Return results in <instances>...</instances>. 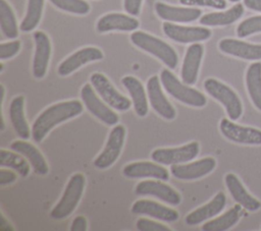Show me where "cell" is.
Here are the masks:
<instances>
[{
    "mask_svg": "<svg viewBox=\"0 0 261 231\" xmlns=\"http://www.w3.org/2000/svg\"><path fill=\"white\" fill-rule=\"evenodd\" d=\"M83 104L79 100L63 101L53 104L42 111L32 126V137L41 142L56 125L79 116L83 112Z\"/></svg>",
    "mask_w": 261,
    "mask_h": 231,
    "instance_id": "obj_1",
    "label": "cell"
},
{
    "mask_svg": "<svg viewBox=\"0 0 261 231\" xmlns=\"http://www.w3.org/2000/svg\"><path fill=\"white\" fill-rule=\"evenodd\" d=\"M130 41L136 47L158 58L168 68L174 69L176 67L178 56L175 50L161 39L142 31H135L130 35Z\"/></svg>",
    "mask_w": 261,
    "mask_h": 231,
    "instance_id": "obj_2",
    "label": "cell"
},
{
    "mask_svg": "<svg viewBox=\"0 0 261 231\" xmlns=\"http://www.w3.org/2000/svg\"><path fill=\"white\" fill-rule=\"evenodd\" d=\"M160 81L166 93L182 104L201 108L207 103V99L204 94L180 81L169 69L161 70Z\"/></svg>",
    "mask_w": 261,
    "mask_h": 231,
    "instance_id": "obj_3",
    "label": "cell"
},
{
    "mask_svg": "<svg viewBox=\"0 0 261 231\" xmlns=\"http://www.w3.org/2000/svg\"><path fill=\"white\" fill-rule=\"evenodd\" d=\"M85 185L86 178L83 173L71 175L59 201L51 210L50 217L55 220H62L70 216L82 198Z\"/></svg>",
    "mask_w": 261,
    "mask_h": 231,
    "instance_id": "obj_4",
    "label": "cell"
},
{
    "mask_svg": "<svg viewBox=\"0 0 261 231\" xmlns=\"http://www.w3.org/2000/svg\"><path fill=\"white\" fill-rule=\"evenodd\" d=\"M203 85L206 93L224 107L230 120H238L241 117L243 113L242 101L231 88L212 77L207 78Z\"/></svg>",
    "mask_w": 261,
    "mask_h": 231,
    "instance_id": "obj_5",
    "label": "cell"
},
{
    "mask_svg": "<svg viewBox=\"0 0 261 231\" xmlns=\"http://www.w3.org/2000/svg\"><path fill=\"white\" fill-rule=\"evenodd\" d=\"M200 152V145L191 141L177 148H159L151 153L152 161L161 165L184 164L193 161Z\"/></svg>",
    "mask_w": 261,
    "mask_h": 231,
    "instance_id": "obj_6",
    "label": "cell"
},
{
    "mask_svg": "<svg viewBox=\"0 0 261 231\" xmlns=\"http://www.w3.org/2000/svg\"><path fill=\"white\" fill-rule=\"evenodd\" d=\"M125 133V127L123 125H114L109 132L104 149L94 160L95 168L104 170L111 167L116 162L123 148Z\"/></svg>",
    "mask_w": 261,
    "mask_h": 231,
    "instance_id": "obj_7",
    "label": "cell"
},
{
    "mask_svg": "<svg viewBox=\"0 0 261 231\" xmlns=\"http://www.w3.org/2000/svg\"><path fill=\"white\" fill-rule=\"evenodd\" d=\"M90 82L101 99L111 108L121 112L130 108L133 104L130 100L121 95L103 73L94 72L90 76Z\"/></svg>",
    "mask_w": 261,
    "mask_h": 231,
    "instance_id": "obj_8",
    "label": "cell"
},
{
    "mask_svg": "<svg viewBox=\"0 0 261 231\" xmlns=\"http://www.w3.org/2000/svg\"><path fill=\"white\" fill-rule=\"evenodd\" d=\"M81 98L87 110L101 122L110 126L115 125L118 122V115L96 95L92 84H84L81 90Z\"/></svg>",
    "mask_w": 261,
    "mask_h": 231,
    "instance_id": "obj_9",
    "label": "cell"
},
{
    "mask_svg": "<svg viewBox=\"0 0 261 231\" xmlns=\"http://www.w3.org/2000/svg\"><path fill=\"white\" fill-rule=\"evenodd\" d=\"M162 30L167 38L180 44H193L206 41L212 35L211 31L204 26H186L174 24L170 21L164 22Z\"/></svg>",
    "mask_w": 261,
    "mask_h": 231,
    "instance_id": "obj_10",
    "label": "cell"
},
{
    "mask_svg": "<svg viewBox=\"0 0 261 231\" xmlns=\"http://www.w3.org/2000/svg\"><path fill=\"white\" fill-rule=\"evenodd\" d=\"M135 192L138 195H149L156 197L170 206H178L181 201L180 194L163 180H144L137 184Z\"/></svg>",
    "mask_w": 261,
    "mask_h": 231,
    "instance_id": "obj_11",
    "label": "cell"
},
{
    "mask_svg": "<svg viewBox=\"0 0 261 231\" xmlns=\"http://www.w3.org/2000/svg\"><path fill=\"white\" fill-rule=\"evenodd\" d=\"M221 134L228 140L242 145H261V130L243 126L234 123L230 119L223 118L219 123Z\"/></svg>",
    "mask_w": 261,
    "mask_h": 231,
    "instance_id": "obj_12",
    "label": "cell"
},
{
    "mask_svg": "<svg viewBox=\"0 0 261 231\" xmlns=\"http://www.w3.org/2000/svg\"><path fill=\"white\" fill-rule=\"evenodd\" d=\"M216 167V160L212 157L202 158L194 162L170 166V173L179 180H195L211 173Z\"/></svg>",
    "mask_w": 261,
    "mask_h": 231,
    "instance_id": "obj_13",
    "label": "cell"
},
{
    "mask_svg": "<svg viewBox=\"0 0 261 231\" xmlns=\"http://www.w3.org/2000/svg\"><path fill=\"white\" fill-rule=\"evenodd\" d=\"M148 100L152 109L166 120H173L176 116V111L171 103L163 94L160 85V79L157 75L151 76L147 81Z\"/></svg>",
    "mask_w": 261,
    "mask_h": 231,
    "instance_id": "obj_14",
    "label": "cell"
},
{
    "mask_svg": "<svg viewBox=\"0 0 261 231\" xmlns=\"http://www.w3.org/2000/svg\"><path fill=\"white\" fill-rule=\"evenodd\" d=\"M103 52L96 47H85L80 49L65 58L58 66L57 73L60 76H67L81 66L92 62L103 59Z\"/></svg>",
    "mask_w": 261,
    "mask_h": 231,
    "instance_id": "obj_15",
    "label": "cell"
},
{
    "mask_svg": "<svg viewBox=\"0 0 261 231\" xmlns=\"http://www.w3.org/2000/svg\"><path fill=\"white\" fill-rule=\"evenodd\" d=\"M36 45L35 55L33 59V75L37 79H41L46 75L48 64L51 56V42L49 37L41 31L34 33Z\"/></svg>",
    "mask_w": 261,
    "mask_h": 231,
    "instance_id": "obj_16",
    "label": "cell"
},
{
    "mask_svg": "<svg viewBox=\"0 0 261 231\" xmlns=\"http://www.w3.org/2000/svg\"><path fill=\"white\" fill-rule=\"evenodd\" d=\"M122 174L126 178H154L163 181H167L169 179L168 171L161 166V164H157L156 162H133L126 164L122 169Z\"/></svg>",
    "mask_w": 261,
    "mask_h": 231,
    "instance_id": "obj_17",
    "label": "cell"
},
{
    "mask_svg": "<svg viewBox=\"0 0 261 231\" xmlns=\"http://www.w3.org/2000/svg\"><path fill=\"white\" fill-rule=\"evenodd\" d=\"M203 54L204 47L199 43H193L188 47L180 69V78L186 84L193 85L196 83Z\"/></svg>",
    "mask_w": 261,
    "mask_h": 231,
    "instance_id": "obj_18",
    "label": "cell"
},
{
    "mask_svg": "<svg viewBox=\"0 0 261 231\" xmlns=\"http://www.w3.org/2000/svg\"><path fill=\"white\" fill-rule=\"evenodd\" d=\"M130 211L134 214L149 216L164 222H174L179 218V214L175 210L151 199L136 200Z\"/></svg>",
    "mask_w": 261,
    "mask_h": 231,
    "instance_id": "obj_19",
    "label": "cell"
},
{
    "mask_svg": "<svg viewBox=\"0 0 261 231\" xmlns=\"http://www.w3.org/2000/svg\"><path fill=\"white\" fill-rule=\"evenodd\" d=\"M154 8L161 19L170 22H192L202 16V10L199 8L177 7L163 2H156Z\"/></svg>",
    "mask_w": 261,
    "mask_h": 231,
    "instance_id": "obj_20",
    "label": "cell"
},
{
    "mask_svg": "<svg viewBox=\"0 0 261 231\" xmlns=\"http://www.w3.org/2000/svg\"><path fill=\"white\" fill-rule=\"evenodd\" d=\"M140 25V22L133 15L122 14L118 12H111L103 15L99 18L96 24L98 33H107L112 31L120 32H133L136 31Z\"/></svg>",
    "mask_w": 261,
    "mask_h": 231,
    "instance_id": "obj_21",
    "label": "cell"
},
{
    "mask_svg": "<svg viewBox=\"0 0 261 231\" xmlns=\"http://www.w3.org/2000/svg\"><path fill=\"white\" fill-rule=\"evenodd\" d=\"M218 48L221 52L242 58L245 60H260L261 45L250 44L237 39H222L218 43Z\"/></svg>",
    "mask_w": 261,
    "mask_h": 231,
    "instance_id": "obj_22",
    "label": "cell"
},
{
    "mask_svg": "<svg viewBox=\"0 0 261 231\" xmlns=\"http://www.w3.org/2000/svg\"><path fill=\"white\" fill-rule=\"evenodd\" d=\"M224 182L231 197L241 207L250 212H255L261 208V203L246 190L237 175L233 173H227L224 177Z\"/></svg>",
    "mask_w": 261,
    "mask_h": 231,
    "instance_id": "obj_23",
    "label": "cell"
},
{
    "mask_svg": "<svg viewBox=\"0 0 261 231\" xmlns=\"http://www.w3.org/2000/svg\"><path fill=\"white\" fill-rule=\"evenodd\" d=\"M225 205L226 196L223 192L220 191L216 193V195L210 201L188 214L185 222L189 226H196L218 215L224 209Z\"/></svg>",
    "mask_w": 261,
    "mask_h": 231,
    "instance_id": "obj_24",
    "label": "cell"
},
{
    "mask_svg": "<svg viewBox=\"0 0 261 231\" xmlns=\"http://www.w3.org/2000/svg\"><path fill=\"white\" fill-rule=\"evenodd\" d=\"M10 149L16 153L21 154L31 164L34 172L37 175H46L49 172L48 164L42 153L31 142L25 139L14 140L10 145Z\"/></svg>",
    "mask_w": 261,
    "mask_h": 231,
    "instance_id": "obj_25",
    "label": "cell"
},
{
    "mask_svg": "<svg viewBox=\"0 0 261 231\" xmlns=\"http://www.w3.org/2000/svg\"><path fill=\"white\" fill-rule=\"evenodd\" d=\"M121 83L130 96L132 103L137 115L140 117H145L148 114L149 106L147 101L148 94L146 93L143 83L137 77L132 75L122 77Z\"/></svg>",
    "mask_w": 261,
    "mask_h": 231,
    "instance_id": "obj_26",
    "label": "cell"
},
{
    "mask_svg": "<svg viewBox=\"0 0 261 231\" xmlns=\"http://www.w3.org/2000/svg\"><path fill=\"white\" fill-rule=\"evenodd\" d=\"M9 119L15 133L21 139H28L32 135L29 123L24 115V98L19 95L14 97L9 105Z\"/></svg>",
    "mask_w": 261,
    "mask_h": 231,
    "instance_id": "obj_27",
    "label": "cell"
},
{
    "mask_svg": "<svg viewBox=\"0 0 261 231\" xmlns=\"http://www.w3.org/2000/svg\"><path fill=\"white\" fill-rule=\"evenodd\" d=\"M244 14V6L241 3H237L231 8L225 11L210 12L200 17V23L207 26H220L231 24Z\"/></svg>",
    "mask_w": 261,
    "mask_h": 231,
    "instance_id": "obj_28",
    "label": "cell"
},
{
    "mask_svg": "<svg viewBox=\"0 0 261 231\" xmlns=\"http://www.w3.org/2000/svg\"><path fill=\"white\" fill-rule=\"evenodd\" d=\"M246 86L252 103L261 111V62H254L248 67Z\"/></svg>",
    "mask_w": 261,
    "mask_h": 231,
    "instance_id": "obj_29",
    "label": "cell"
},
{
    "mask_svg": "<svg viewBox=\"0 0 261 231\" xmlns=\"http://www.w3.org/2000/svg\"><path fill=\"white\" fill-rule=\"evenodd\" d=\"M240 212H241L240 205L234 206V207L230 208L228 211H226L224 214H222L221 216L204 223L201 229L203 231L227 230L238 223V221L240 219Z\"/></svg>",
    "mask_w": 261,
    "mask_h": 231,
    "instance_id": "obj_30",
    "label": "cell"
},
{
    "mask_svg": "<svg viewBox=\"0 0 261 231\" xmlns=\"http://www.w3.org/2000/svg\"><path fill=\"white\" fill-rule=\"evenodd\" d=\"M0 165L16 171L21 177H27L31 171V164L21 154L14 151L10 152L2 149L0 151Z\"/></svg>",
    "mask_w": 261,
    "mask_h": 231,
    "instance_id": "obj_31",
    "label": "cell"
},
{
    "mask_svg": "<svg viewBox=\"0 0 261 231\" xmlns=\"http://www.w3.org/2000/svg\"><path fill=\"white\" fill-rule=\"evenodd\" d=\"M0 28L7 39H16L18 36L14 12L6 0H0Z\"/></svg>",
    "mask_w": 261,
    "mask_h": 231,
    "instance_id": "obj_32",
    "label": "cell"
},
{
    "mask_svg": "<svg viewBox=\"0 0 261 231\" xmlns=\"http://www.w3.org/2000/svg\"><path fill=\"white\" fill-rule=\"evenodd\" d=\"M43 7L44 0H29L25 15L19 24L21 32L29 33L37 27L42 17Z\"/></svg>",
    "mask_w": 261,
    "mask_h": 231,
    "instance_id": "obj_33",
    "label": "cell"
},
{
    "mask_svg": "<svg viewBox=\"0 0 261 231\" xmlns=\"http://www.w3.org/2000/svg\"><path fill=\"white\" fill-rule=\"evenodd\" d=\"M55 7H57L60 10L79 14V15H85L90 12V5L85 0H49Z\"/></svg>",
    "mask_w": 261,
    "mask_h": 231,
    "instance_id": "obj_34",
    "label": "cell"
},
{
    "mask_svg": "<svg viewBox=\"0 0 261 231\" xmlns=\"http://www.w3.org/2000/svg\"><path fill=\"white\" fill-rule=\"evenodd\" d=\"M256 33H261V15L247 18L237 27V36L239 38H246Z\"/></svg>",
    "mask_w": 261,
    "mask_h": 231,
    "instance_id": "obj_35",
    "label": "cell"
},
{
    "mask_svg": "<svg viewBox=\"0 0 261 231\" xmlns=\"http://www.w3.org/2000/svg\"><path fill=\"white\" fill-rule=\"evenodd\" d=\"M136 226L139 231H170V228L166 225L146 218L139 219Z\"/></svg>",
    "mask_w": 261,
    "mask_h": 231,
    "instance_id": "obj_36",
    "label": "cell"
},
{
    "mask_svg": "<svg viewBox=\"0 0 261 231\" xmlns=\"http://www.w3.org/2000/svg\"><path fill=\"white\" fill-rule=\"evenodd\" d=\"M20 46H21V44H20V41H18V40L1 43L0 44V59L3 61L6 59H9V58H12L19 52Z\"/></svg>",
    "mask_w": 261,
    "mask_h": 231,
    "instance_id": "obj_37",
    "label": "cell"
},
{
    "mask_svg": "<svg viewBox=\"0 0 261 231\" xmlns=\"http://www.w3.org/2000/svg\"><path fill=\"white\" fill-rule=\"evenodd\" d=\"M179 3L186 6H205L216 9H223L226 7L225 0H179Z\"/></svg>",
    "mask_w": 261,
    "mask_h": 231,
    "instance_id": "obj_38",
    "label": "cell"
},
{
    "mask_svg": "<svg viewBox=\"0 0 261 231\" xmlns=\"http://www.w3.org/2000/svg\"><path fill=\"white\" fill-rule=\"evenodd\" d=\"M143 0H123V8L127 14L137 16L140 14Z\"/></svg>",
    "mask_w": 261,
    "mask_h": 231,
    "instance_id": "obj_39",
    "label": "cell"
},
{
    "mask_svg": "<svg viewBox=\"0 0 261 231\" xmlns=\"http://www.w3.org/2000/svg\"><path fill=\"white\" fill-rule=\"evenodd\" d=\"M16 178L17 176L15 172L8 169H4V167H2V169L0 170V185L5 186L11 184L16 180Z\"/></svg>",
    "mask_w": 261,
    "mask_h": 231,
    "instance_id": "obj_40",
    "label": "cell"
},
{
    "mask_svg": "<svg viewBox=\"0 0 261 231\" xmlns=\"http://www.w3.org/2000/svg\"><path fill=\"white\" fill-rule=\"evenodd\" d=\"M88 229V222L86 217L76 216L71 223L70 231H86Z\"/></svg>",
    "mask_w": 261,
    "mask_h": 231,
    "instance_id": "obj_41",
    "label": "cell"
},
{
    "mask_svg": "<svg viewBox=\"0 0 261 231\" xmlns=\"http://www.w3.org/2000/svg\"><path fill=\"white\" fill-rule=\"evenodd\" d=\"M244 5L251 10L261 12V0H244Z\"/></svg>",
    "mask_w": 261,
    "mask_h": 231,
    "instance_id": "obj_42",
    "label": "cell"
},
{
    "mask_svg": "<svg viewBox=\"0 0 261 231\" xmlns=\"http://www.w3.org/2000/svg\"><path fill=\"white\" fill-rule=\"evenodd\" d=\"M0 230L1 231H13L14 228L11 226V224L6 220V218L1 214L0 218Z\"/></svg>",
    "mask_w": 261,
    "mask_h": 231,
    "instance_id": "obj_43",
    "label": "cell"
},
{
    "mask_svg": "<svg viewBox=\"0 0 261 231\" xmlns=\"http://www.w3.org/2000/svg\"><path fill=\"white\" fill-rule=\"evenodd\" d=\"M4 93H5V89L3 85H1V99H2V102L4 100Z\"/></svg>",
    "mask_w": 261,
    "mask_h": 231,
    "instance_id": "obj_44",
    "label": "cell"
},
{
    "mask_svg": "<svg viewBox=\"0 0 261 231\" xmlns=\"http://www.w3.org/2000/svg\"><path fill=\"white\" fill-rule=\"evenodd\" d=\"M228 1H230V2H239L240 0H228Z\"/></svg>",
    "mask_w": 261,
    "mask_h": 231,
    "instance_id": "obj_45",
    "label": "cell"
}]
</instances>
